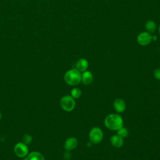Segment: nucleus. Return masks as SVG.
<instances>
[{
    "mask_svg": "<svg viewBox=\"0 0 160 160\" xmlns=\"http://www.w3.org/2000/svg\"><path fill=\"white\" fill-rule=\"evenodd\" d=\"M158 30H159V34H160V25H159V28H158Z\"/></svg>",
    "mask_w": 160,
    "mask_h": 160,
    "instance_id": "aec40b11",
    "label": "nucleus"
},
{
    "mask_svg": "<svg viewBox=\"0 0 160 160\" xmlns=\"http://www.w3.org/2000/svg\"><path fill=\"white\" fill-rule=\"evenodd\" d=\"M104 124L108 129L117 131L123 126L124 121L121 116L118 113H111L105 118Z\"/></svg>",
    "mask_w": 160,
    "mask_h": 160,
    "instance_id": "f257e3e1",
    "label": "nucleus"
},
{
    "mask_svg": "<svg viewBox=\"0 0 160 160\" xmlns=\"http://www.w3.org/2000/svg\"><path fill=\"white\" fill-rule=\"evenodd\" d=\"M89 67V62L88 60L85 58H80L78 60L76 64V68L80 71L81 72H82L88 69Z\"/></svg>",
    "mask_w": 160,
    "mask_h": 160,
    "instance_id": "9b49d317",
    "label": "nucleus"
},
{
    "mask_svg": "<svg viewBox=\"0 0 160 160\" xmlns=\"http://www.w3.org/2000/svg\"><path fill=\"white\" fill-rule=\"evenodd\" d=\"M26 160H45L43 155L38 151H33L30 152L26 158Z\"/></svg>",
    "mask_w": 160,
    "mask_h": 160,
    "instance_id": "f8f14e48",
    "label": "nucleus"
},
{
    "mask_svg": "<svg viewBox=\"0 0 160 160\" xmlns=\"http://www.w3.org/2000/svg\"><path fill=\"white\" fill-rule=\"evenodd\" d=\"M78 144V141L75 137H70L68 138L64 142V148L66 151H71L74 149Z\"/></svg>",
    "mask_w": 160,
    "mask_h": 160,
    "instance_id": "6e6552de",
    "label": "nucleus"
},
{
    "mask_svg": "<svg viewBox=\"0 0 160 160\" xmlns=\"http://www.w3.org/2000/svg\"><path fill=\"white\" fill-rule=\"evenodd\" d=\"M71 96L74 99H78L81 97L82 92L81 90L79 88H74L71 90Z\"/></svg>",
    "mask_w": 160,
    "mask_h": 160,
    "instance_id": "4468645a",
    "label": "nucleus"
},
{
    "mask_svg": "<svg viewBox=\"0 0 160 160\" xmlns=\"http://www.w3.org/2000/svg\"><path fill=\"white\" fill-rule=\"evenodd\" d=\"M104 134L102 130L99 127H93L89 132V141L94 144H99L103 139Z\"/></svg>",
    "mask_w": 160,
    "mask_h": 160,
    "instance_id": "7ed1b4c3",
    "label": "nucleus"
},
{
    "mask_svg": "<svg viewBox=\"0 0 160 160\" xmlns=\"http://www.w3.org/2000/svg\"><path fill=\"white\" fill-rule=\"evenodd\" d=\"M112 106L115 111L118 114L124 112L126 108V102L122 98L116 99L113 102Z\"/></svg>",
    "mask_w": 160,
    "mask_h": 160,
    "instance_id": "0eeeda50",
    "label": "nucleus"
},
{
    "mask_svg": "<svg viewBox=\"0 0 160 160\" xmlns=\"http://www.w3.org/2000/svg\"><path fill=\"white\" fill-rule=\"evenodd\" d=\"M157 39V36L154 35V36H152V41H156Z\"/></svg>",
    "mask_w": 160,
    "mask_h": 160,
    "instance_id": "6ab92c4d",
    "label": "nucleus"
},
{
    "mask_svg": "<svg viewBox=\"0 0 160 160\" xmlns=\"http://www.w3.org/2000/svg\"><path fill=\"white\" fill-rule=\"evenodd\" d=\"M153 76L157 80L160 81V68H156L153 72Z\"/></svg>",
    "mask_w": 160,
    "mask_h": 160,
    "instance_id": "f3484780",
    "label": "nucleus"
},
{
    "mask_svg": "<svg viewBox=\"0 0 160 160\" xmlns=\"http://www.w3.org/2000/svg\"><path fill=\"white\" fill-rule=\"evenodd\" d=\"M15 154L19 158H24L28 154L29 149L27 144L23 142H18L14 148Z\"/></svg>",
    "mask_w": 160,
    "mask_h": 160,
    "instance_id": "423d86ee",
    "label": "nucleus"
},
{
    "mask_svg": "<svg viewBox=\"0 0 160 160\" xmlns=\"http://www.w3.org/2000/svg\"><path fill=\"white\" fill-rule=\"evenodd\" d=\"M21 160H26V159L25 158V159H21Z\"/></svg>",
    "mask_w": 160,
    "mask_h": 160,
    "instance_id": "4be33fe9",
    "label": "nucleus"
},
{
    "mask_svg": "<svg viewBox=\"0 0 160 160\" xmlns=\"http://www.w3.org/2000/svg\"><path fill=\"white\" fill-rule=\"evenodd\" d=\"M116 132H117V134L119 135V136H121L122 138H126L129 134V132H128V129L124 127V126L119 128L118 130L116 131Z\"/></svg>",
    "mask_w": 160,
    "mask_h": 160,
    "instance_id": "2eb2a0df",
    "label": "nucleus"
},
{
    "mask_svg": "<svg viewBox=\"0 0 160 160\" xmlns=\"http://www.w3.org/2000/svg\"><path fill=\"white\" fill-rule=\"evenodd\" d=\"M61 108L66 112L72 111L76 106L75 99L71 95L62 96L59 101Z\"/></svg>",
    "mask_w": 160,
    "mask_h": 160,
    "instance_id": "20e7f679",
    "label": "nucleus"
},
{
    "mask_svg": "<svg viewBox=\"0 0 160 160\" xmlns=\"http://www.w3.org/2000/svg\"><path fill=\"white\" fill-rule=\"evenodd\" d=\"M159 88H160V83H159Z\"/></svg>",
    "mask_w": 160,
    "mask_h": 160,
    "instance_id": "5701e85b",
    "label": "nucleus"
},
{
    "mask_svg": "<svg viewBox=\"0 0 160 160\" xmlns=\"http://www.w3.org/2000/svg\"><path fill=\"white\" fill-rule=\"evenodd\" d=\"M92 81H93V74L91 71L86 70L81 72V82H82L85 85H88V84H90L92 82Z\"/></svg>",
    "mask_w": 160,
    "mask_h": 160,
    "instance_id": "9d476101",
    "label": "nucleus"
},
{
    "mask_svg": "<svg viewBox=\"0 0 160 160\" xmlns=\"http://www.w3.org/2000/svg\"><path fill=\"white\" fill-rule=\"evenodd\" d=\"M32 141V136H30L29 134H25L23 136V138H22V142L26 144H29L31 143Z\"/></svg>",
    "mask_w": 160,
    "mask_h": 160,
    "instance_id": "dca6fc26",
    "label": "nucleus"
},
{
    "mask_svg": "<svg viewBox=\"0 0 160 160\" xmlns=\"http://www.w3.org/2000/svg\"><path fill=\"white\" fill-rule=\"evenodd\" d=\"M65 82L69 86H76L81 81V72L76 68L67 71L64 76Z\"/></svg>",
    "mask_w": 160,
    "mask_h": 160,
    "instance_id": "f03ea898",
    "label": "nucleus"
},
{
    "mask_svg": "<svg viewBox=\"0 0 160 160\" xmlns=\"http://www.w3.org/2000/svg\"><path fill=\"white\" fill-rule=\"evenodd\" d=\"M1 118H2V114H1V112H0V119H1Z\"/></svg>",
    "mask_w": 160,
    "mask_h": 160,
    "instance_id": "412c9836",
    "label": "nucleus"
},
{
    "mask_svg": "<svg viewBox=\"0 0 160 160\" xmlns=\"http://www.w3.org/2000/svg\"><path fill=\"white\" fill-rule=\"evenodd\" d=\"M152 41V35L147 31H143L139 33L137 36L138 43L142 46L149 45Z\"/></svg>",
    "mask_w": 160,
    "mask_h": 160,
    "instance_id": "39448f33",
    "label": "nucleus"
},
{
    "mask_svg": "<svg viewBox=\"0 0 160 160\" xmlns=\"http://www.w3.org/2000/svg\"><path fill=\"white\" fill-rule=\"evenodd\" d=\"M63 156H64V158L65 159H69L71 158V154L70 151H66L64 153Z\"/></svg>",
    "mask_w": 160,
    "mask_h": 160,
    "instance_id": "a211bd4d",
    "label": "nucleus"
},
{
    "mask_svg": "<svg viewBox=\"0 0 160 160\" xmlns=\"http://www.w3.org/2000/svg\"><path fill=\"white\" fill-rule=\"evenodd\" d=\"M159 52H160V49H159Z\"/></svg>",
    "mask_w": 160,
    "mask_h": 160,
    "instance_id": "b1692460",
    "label": "nucleus"
},
{
    "mask_svg": "<svg viewBox=\"0 0 160 160\" xmlns=\"http://www.w3.org/2000/svg\"><path fill=\"white\" fill-rule=\"evenodd\" d=\"M156 24L152 20H149L145 24V29L147 32L149 33H153L156 30Z\"/></svg>",
    "mask_w": 160,
    "mask_h": 160,
    "instance_id": "ddd939ff",
    "label": "nucleus"
},
{
    "mask_svg": "<svg viewBox=\"0 0 160 160\" xmlns=\"http://www.w3.org/2000/svg\"><path fill=\"white\" fill-rule=\"evenodd\" d=\"M110 142L113 147L116 148H120L124 144V138H121L116 134L112 135L110 138Z\"/></svg>",
    "mask_w": 160,
    "mask_h": 160,
    "instance_id": "1a4fd4ad",
    "label": "nucleus"
}]
</instances>
